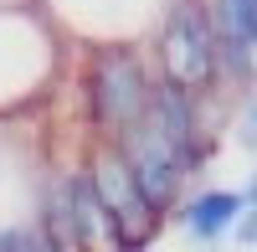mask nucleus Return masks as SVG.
I'll use <instances>...</instances> for the list:
<instances>
[{
	"label": "nucleus",
	"mask_w": 257,
	"mask_h": 252,
	"mask_svg": "<svg viewBox=\"0 0 257 252\" xmlns=\"http://www.w3.org/2000/svg\"><path fill=\"white\" fill-rule=\"evenodd\" d=\"M149 88H155V77L134 52H98L88 62V77H82V103H88L93 134L113 144L123 129H134L149 108Z\"/></svg>",
	"instance_id": "obj_1"
},
{
	"label": "nucleus",
	"mask_w": 257,
	"mask_h": 252,
	"mask_svg": "<svg viewBox=\"0 0 257 252\" xmlns=\"http://www.w3.org/2000/svg\"><path fill=\"white\" fill-rule=\"evenodd\" d=\"M160 77L175 82V88L196 93L211 88V77L221 72L216 62V21L201 0H175L165 11V26H160Z\"/></svg>",
	"instance_id": "obj_2"
},
{
	"label": "nucleus",
	"mask_w": 257,
	"mask_h": 252,
	"mask_svg": "<svg viewBox=\"0 0 257 252\" xmlns=\"http://www.w3.org/2000/svg\"><path fill=\"white\" fill-rule=\"evenodd\" d=\"M88 170V185H93V196H98V206L108 211V221H113V232H118V242L128 247V252H139V247H149L155 242V232H160V211L144 201V191L134 185V175H128V165L118 160V150L113 144H103V150H93V160L82 165Z\"/></svg>",
	"instance_id": "obj_3"
},
{
	"label": "nucleus",
	"mask_w": 257,
	"mask_h": 252,
	"mask_svg": "<svg viewBox=\"0 0 257 252\" xmlns=\"http://www.w3.org/2000/svg\"><path fill=\"white\" fill-rule=\"evenodd\" d=\"M113 150H118V160L128 165V175H134V185L144 191V201L155 206L160 216L180 211L190 170L180 165V155L170 150V144H165V139H160L155 129H149V118H139L134 129H123V134L113 139Z\"/></svg>",
	"instance_id": "obj_4"
},
{
	"label": "nucleus",
	"mask_w": 257,
	"mask_h": 252,
	"mask_svg": "<svg viewBox=\"0 0 257 252\" xmlns=\"http://www.w3.org/2000/svg\"><path fill=\"white\" fill-rule=\"evenodd\" d=\"M144 118H149V129H155L170 150L180 155L185 170L196 175V165L206 160V150H201V118H196V93H185V88H175V82L155 77Z\"/></svg>",
	"instance_id": "obj_5"
},
{
	"label": "nucleus",
	"mask_w": 257,
	"mask_h": 252,
	"mask_svg": "<svg viewBox=\"0 0 257 252\" xmlns=\"http://www.w3.org/2000/svg\"><path fill=\"white\" fill-rule=\"evenodd\" d=\"M247 211V196L242 191H226V185H206V191H196L190 201H180V226L190 242H221L231 237V226H237V216Z\"/></svg>",
	"instance_id": "obj_6"
},
{
	"label": "nucleus",
	"mask_w": 257,
	"mask_h": 252,
	"mask_svg": "<svg viewBox=\"0 0 257 252\" xmlns=\"http://www.w3.org/2000/svg\"><path fill=\"white\" fill-rule=\"evenodd\" d=\"M211 21H216V36L257 47V0H216V6H211Z\"/></svg>",
	"instance_id": "obj_7"
},
{
	"label": "nucleus",
	"mask_w": 257,
	"mask_h": 252,
	"mask_svg": "<svg viewBox=\"0 0 257 252\" xmlns=\"http://www.w3.org/2000/svg\"><path fill=\"white\" fill-rule=\"evenodd\" d=\"M0 252H57V247L41 237L36 216H11L0 221Z\"/></svg>",
	"instance_id": "obj_8"
},
{
	"label": "nucleus",
	"mask_w": 257,
	"mask_h": 252,
	"mask_svg": "<svg viewBox=\"0 0 257 252\" xmlns=\"http://www.w3.org/2000/svg\"><path fill=\"white\" fill-rule=\"evenodd\" d=\"M231 237H237L242 247H257V206H247V211L237 216V226H231Z\"/></svg>",
	"instance_id": "obj_9"
},
{
	"label": "nucleus",
	"mask_w": 257,
	"mask_h": 252,
	"mask_svg": "<svg viewBox=\"0 0 257 252\" xmlns=\"http://www.w3.org/2000/svg\"><path fill=\"white\" fill-rule=\"evenodd\" d=\"M247 144H257V98H252V113H247Z\"/></svg>",
	"instance_id": "obj_10"
},
{
	"label": "nucleus",
	"mask_w": 257,
	"mask_h": 252,
	"mask_svg": "<svg viewBox=\"0 0 257 252\" xmlns=\"http://www.w3.org/2000/svg\"><path fill=\"white\" fill-rule=\"evenodd\" d=\"M242 196H247V206H257V170H252V180H247V191H242Z\"/></svg>",
	"instance_id": "obj_11"
}]
</instances>
